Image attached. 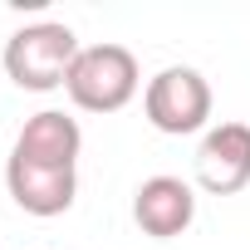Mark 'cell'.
Segmentation results:
<instances>
[{
	"mask_svg": "<svg viewBox=\"0 0 250 250\" xmlns=\"http://www.w3.org/2000/svg\"><path fill=\"white\" fill-rule=\"evenodd\" d=\"M5 187L15 196V206L25 216H64L79 196V172L74 167H40V162H25V157H10L5 162Z\"/></svg>",
	"mask_w": 250,
	"mask_h": 250,
	"instance_id": "cell-5",
	"label": "cell"
},
{
	"mask_svg": "<svg viewBox=\"0 0 250 250\" xmlns=\"http://www.w3.org/2000/svg\"><path fill=\"white\" fill-rule=\"evenodd\" d=\"M79 152H83V128H79V118H69L59 108L25 118V128L10 147V157H25L40 167H79Z\"/></svg>",
	"mask_w": 250,
	"mask_h": 250,
	"instance_id": "cell-7",
	"label": "cell"
},
{
	"mask_svg": "<svg viewBox=\"0 0 250 250\" xmlns=\"http://www.w3.org/2000/svg\"><path fill=\"white\" fill-rule=\"evenodd\" d=\"M138 54L128 44H88L79 49L69 79H64V93L74 98V108L83 113H118L138 98Z\"/></svg>",
	"mask_w": 250,
	"mask_h": 250,
	"instance_id": "cell-2",
	"label": "cell"
},
{
	"mask_svg": "<svg viewBox=\"0 0 250 250\" xmlns=\"http://www.w3.org/2000/svg\"><path fill=\"white\" fill-rule=\"evenodd\" d=\"M143 113H147L152 128L167 133V138L201 133L206 118H211V83H206V74L191 69V64H167L162 74L147 79Z\"/></svg>",
	"mask_w": 250,
	"mask_h": 250,
	"instance_id": "cell-3",
	"label": "cell"
},
{
	"mask_svg": "<svg viewBox=\"0 0 250 250\" xmlns=\"http://www.w3.org/2000/svg\"><path fill=\"white\" fill-rule=\"evenodd\" d=\"M196 182L211 196H235L250 187V123H216L196 147Z\"/></svg>",
	"mask_w": 250,
	"mask_h": 250,
	"instance_id": "cell-4",
	"label": "cell"
},
{
	"mask_svg": "<svg viewBox=\"0 0 250 250\" xmlns=\"http://www.w3.org/2000/svg\"><path fill=\"white\" fill-rule=\"evenodd\" d=\"M133 221L143 226V235L152 240H172L182 235L191 221H196V196L182 177H147L138 191H133Z\"/></svg>",
	"mask_w": 250,
	"mask_h": 250,
	"instance_id": "cell-6",
	"label": "cell"
},
{
	"mask_svg": "<svg viewBox=\"0 0 250 250\" xmlns=\"http://www.w3.org/2000/svg\"><path fill=\"white\" fill-rule=\"evenodd\" d=\"M74 59H79V40H74V30L59 25V20H40V25L15 30V35L5 40V54H0L10 83L25 88V93L64 88Z\"/></svg>",
	"mask_w": 250,
	"mask_h": 250,
	"instance_id": "cell-1",
	"label": "cell"
}]
</instances>
